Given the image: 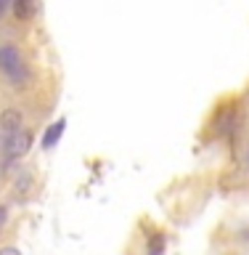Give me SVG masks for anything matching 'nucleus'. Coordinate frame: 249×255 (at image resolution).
<instances>
[{
    "instance_id": "f257e3e1",
    "label": "nucleus",
    "mask_w": 249,
    "mask_h": 255,
    "mask_svg": "<svg viewBox=\"0 0 249 255\" xmlns=\"http://www.w3.org/2000/svg\"><path fill=\"white\" fill-rule=\"evenodd\" d=\"M0 72L11 80L16 88H27L32 83V69L24 53L16 48L13 43H3L0 45Z\"/></svg>"
},
{
    "instance_id": "f03ea898",
    "label": "nucleus",
    "mask_w": 249,
    "mask_h": 255,
    "mask_svg": "<svg viewBox=\"0 0 249 255\" xmlns=\"http://www.w3.org/2000/svg\"><path fill=\"white\" fill-rule=\"evenodd\" d=\"M32 141H35V135H32V130H27V128H21V130L13 133V135H5V143H3L5 159H21L32 149Z\"/></svg>"
},
{
    "instance_id": "7ed1b4c3",
    "label": "nucleus",
    "mask_w": 249,
    "mask_h": 255,
    "mask_svg": "<svg viewBox=\"0 0 249 255\" xmlns=\"http://www.w3.org/2000/svg\"><path fill=\"white\" fill-rule=\"evenodd\" d=\"M239 125V107L236 104H223L212 117V130L215 135H231Z\"/></svg>"
},
{
    "instance_id": "20e7f679",
    "label": "nucleus",
    "mask_w": 249,
    "mask_h": 255,
    "mask_svg": "<svg viewBox=\"0 0 249 255\" xmlns=\"http://www.w3.org/2000/svg\"><path fill=\"white\" fill-rule=\"evenodd\" d=\"M24 128V115H21V109H16V107H8L0 112V130H3L5 135H13V133H19Z\"/></svg>"
},
{
    "instance_id": "39448f33",
    "label": "nucleus",
    "mask_w": 249,
    "mask_h": 255,
    "mask_svg": "<svg viewBox=\"0 0 249 255\" xmlns=\"http://www.w3.org/2000/svg\"><path fill=\"white\" fill-rule=\"evenodd\" d=\"M64 128H67V120H53L51 125L45 128V133H43V138H40V146L43 149H53L56 143L61 141V135H64Z\"/></svg>"
},
{
    "instance_id": "423d86ee",
    "label": "nucleus",
    "mask_w": 249,
    "mask_h": 255,
    "mask_svg": "<svg viewBox=\"0 0 249 255\" xmlns=\"http://www.w3.org/2000/svg\"><path fill=\"white\" fill-rule=\"evenodd\" d=\"M167 253V237L162 231H154L146 239V255H165Z\"/></svg>"
},
{
    "instance_id": "0eeeda50",
    "label": "nucleus",
    "mask_w": 249,
    "mask_h": 255,
    "mask_svg": "<svg viewBox=\"0 0 249 255\" xmlns=\"http://www.w3.org/2000/svg\"><path fill=\"white\" fill-rule=\"evenodd\" d=\"M11 8H13V13H16V19H19V21L32 19V16H35V11H37L35 3H29V0H13Z\"/></svg>"
},
{
    "instance_id": "6e6552de",
    "label": "nucleus",
    "mask_w": 249,
    "mask_h": 255,
    "mask_svg": "<svg viewBox=\"0 0 249 255\" xmlns=\"http://www.w3.org/2000/svg\"><path fill=\"white\" fill-rule=\"evenodd\" d=\"M0 255H21V250H19V247H13V245H8V247L0 250Z\"/></svg>"
},
{
    "instance_id": "1a4fd4ad",
    "label": "nucleus",
    "mask_w": 249,
    "mask_h": 255,
    "mask_svg": "<svg viewBox=\"0 0 249 255\" xmlns=\"http://www.w3.org/2000/svg\"><path fill=\"white\" fill-rule=\"evenodd\" d=\"M5 221H8V207H5V205H0V231H3Z\"/></svg>"
},
{
    "instance_id": "9d476101",
    "label": "nucleus",
    "mask_w": 249,
    "mask_h": 255,
    "mask_svg": "<svg viewBox=\"0 0 249 255\" xmlns=\"http://www.w3.org/2000/svg\"><path fill=\"white\" fill-rule=\"evenodd\" d=\"M5 8H8V3H5V0H0V13H5Z\"/></svg>"
},
{
    "instance_id": "9b49d317",
    "label": "nucleus",
    "mask_w": 249,
    "mask_h": 255,
    "mask_svg": "<svg viewBox=\"0 0 249 255\" xmlns=\"http://www.w3.org/2000/svg\"><path fill=\"white\" fill-rule=\"evenodd\" d=\"M244 165L249 167V149H247V154H244Z\"/></svg>"
}]
</instances>
